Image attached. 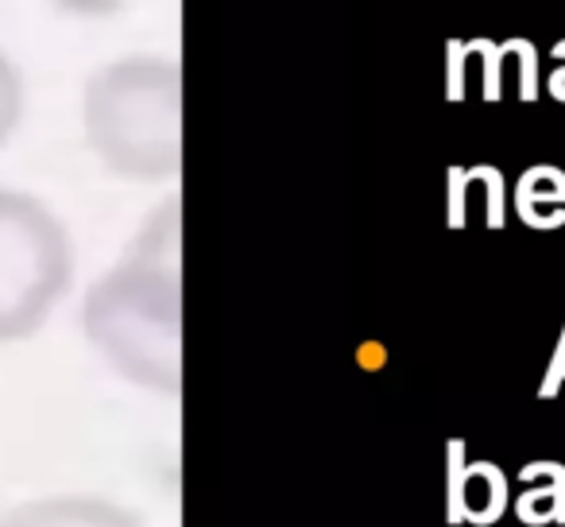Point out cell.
Here are the masks:
<instances>
[{
  "label": "cell",
  "instance_id": "3",
  "mask_svg": "<svg viewBox=\"0 0 565 527\" xmlns=\"http://www.w3.org/2000/svg\"><path fill=\"white\" fill-rule=\"evenodd\" d=\"M74 276L63 221L32 194L0 190V341L35 334Z\"/></svg>",
  "mask_w": 565,
  "mask_h": 527
},
{
  "label": "cell",
  "instance_id": "6",
  "mask_svg": "<svg viewBox=\"0 0 565 527\" xmlns=\"http://www.w3.org/2000/svg\"><path fill=\"white\" fill-rule=\"evenodd\" d=\"M51 4L74 12V17H105V12H117L125 0H51Z\"/></svg>",
  "mask_w": 565,
  "mask_h": 527
},
{
  "label": "cell",
  "instance_id": "2",
  "mask_svg": "<svg viewBox=\"0 0 565 527\" xmlns=\"http://www.w3.org/2000/svg\"><path fill=\"white\" fill-rule=\"evenodd\" d=\"M82 128L94 156L120 179H174L182 167L179 63L132 55L102 66L82 94Z\"/></svg>",
  "mask_w": 565,
  "mask_h": 527
},
{
  "label": "cell",
  "instance_id": "1",
  "mask_svg": "<svg viewBox=\"0 0 565 527\" xmlns=\"http://www.w3.org/2000/svg\"><path fill=\"white\" fill-rule=\"evenodd\" d=\"M82 330L105 365L159 396L182 388L179 202L148 221L120 264L82 303Z\"/></svg>",
  "mask_w": 565,
  "mask_h": 527
},
{
  "label": "cell",
  "instance_id": "4",
  "mask_svg": "<svg viewBox=\"0 0 565 527\" xmlns=\"http://www.w3.org/2000/svg\"><path fill=\"white\" fill-rule=\"evenodd\" d=\"M0 527H140V519L102 496H43L12 508Z\"/></svg>",
  "mask_w": 565,
  "mask_h": 527
},
{
  "label": "cell",
  "instance_id": "5",
  "mask_svg": "<svg viewBox=\"0 0 565 527\" xmlns=\"http://www.w3.org/2000/svg\"><path fill=\"white\" fill-rule=\"evenodd\" d=\"M20 113H24V86H20L17 66L9 63V55L0 51V148L17 133Z\"/></svg>",
  "mask_w": 565,
  "mask_h": 527
}]
</instances>
